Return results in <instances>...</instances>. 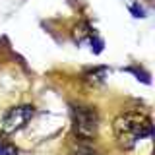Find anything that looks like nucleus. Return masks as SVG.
<instances>
[{
    "label": "nucleus",
    "mask_w": 155,
    "mask_h": 155,
    "mask_svg": "<svg viewBox=\"0 0 155 155\" xmlns=\"http://www.w3.org/2000/svg\"><path fill=\"white\" fill-rule=\"evenodd\" d=\"M114 136L120 145L124 147H134L140 140L149 138L153 134V124L147 114L140 110H126L120 113L113 122Z\"/></svg>",
    "instance_id": "obj_1"
},
{
    "label": "nucleus",
    "mask_w": 155,
    "mask_h": 155,
    "mask_svg": "<svg viewBox=\"0 0 155 155\" xmlns=\"http://www.w3.org/2000/svg\"><path fill=\"white\" fill-rule=\"evenodd\" d=\"M72 120H74V130L78 136L87 140L97 134L99 118H97V113L91 107H74L72 109Z\"/></svg>",
    "instance_id": "obj_3"
},
{
    "label": "nucleus",
    "mask_w": 155,
    "mask_h": 155,
    "mask_svg": "<svg viewBox=\"0 0 155 155\" xmlns=\"http://www.w3.org/2000/svg\"><path fill=\"white\" fill-rule=\"evenodd\" d=\"M105 76H107L105 68H97V70H93V72H87L85 80L89 81V84H101V81L105 80Z\"/></svg>",
    "instance_id": "obj_4"
},
{
    "label": "nucleus",
    "mask_w": 155,
    "mask_h": 155,
    "mask_svg": "<svg viewBox=\"0 0 155 155\" xmlns=\"http://www.w3.org/2000/svg\"><path fill=\"white\" fill-rule=\"evenodd\" d=\"M0 155H18V149L6 140V136H0Z\"/></svg>",
    "instance_id": "obj_5"
},
{
    "label": "nucleus",
    "mask_w": 155,
    "mask_h": 155,
    "mask_svg": "<svg viewBox=\"0 0 155 155\" xmlns=\"http://www.w3.org/2000/svg\"><path fill=\"white\" fill-rule=\"evenodd\" d=\"M35 116V107L31 105H19L8 109L2 116V132L4 134H14L25 128L27 122Z\"/></svg>",
    "instance_id": "obj_2"
}]
</instances>
